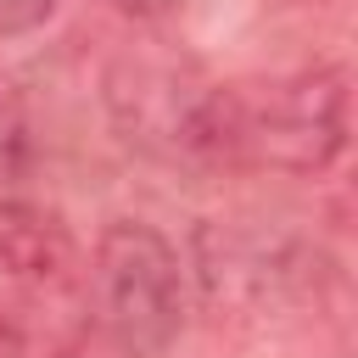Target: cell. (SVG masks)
Instances as JSON below:
<instances>
[{"label": "cell", "instance_id": "8", "mask_svg": "<svg viewBox=\"0 0 358 358\" xmlns=\"http://www.w3.org/2000/svg\"><path fill=\"white\" fill-rule=\"evenodd\" d=\"M117 17H129V22H173L190 0H106Z\"/></svg>", "mask_w": 358, "mask_h": 358}, {"label": "cell", "instance_id": "4", "mask_svg": "<svg viewBox=\"0 0 358 358\" xmlns=\"http://www.w3.org/2000/svg\"><path fill=\"white\" fill-rule=\"evenodd\" d=\"M129 140L168 162L229 168V84L173 62H123L106 90Z\"/></svg>", "mask_w": 358, "mask_h": 358}, {"label": "cell", "instance_id": "7", "mask_svg": "<svg viewBox=\"0 0 358 358\" xmlns=\"http://www.w3.org/2000/svg\"><path fill=\"white\" fill-rule=\"evenodd\" d=\"M17 162H22V117H17L11 95L0 90V185L17 173Z\"/></svg>", "mask_w": 358, "mask_h": 358}, {"label": "cell", "instance_id": "5", "mask_svg": "<svg viewBox=\"0 0 358 358\" xmlns=\"http://www.w3.org/2000/svg\"><path fill=\"white\" fill-rule=\"evenodd\" d=\"M324 263L308 257L296 241H268L257 229H207L201 235V291L229 308H280L291 296H319Z\"/></svg>", "mask_w": 358, "mask_h": 358}, {"label": "cell", "instance_id": "2", "mask_svg": "<svg viewBox=\"0 0 358 358\" xmlns=\"http://www.w3.org/2000/svg\"><path fill=\"white\" fill-rule=\"evenodd\" d=\"M84 268L73 229L34 201L0 196V330L22 358H73L84 341Z\"/></svg>", "mask_w": 358, "mask_h": 358}, {"label": "cell", "instance_id": "1", "mask_svg": "<svg viewBox=\"0 0 358 358\" xmlns=\"http://www.w3.org/2000/svg\"><path fill=\"white\" fill-rule=\"evenodd\" d=\"M190 313V274L179 246L140 224L112 218L84 268V341L95 358H162Z\"/></svg>", "mask_w": 358, "mask_h": 358}, {"label": "cell", "instance_id": "6", "mask_svg": "<svg viewBox=\"0 0 358 358\" xmlns=\"http://www.w3.org/2000/svg\"><path fill=\"white\" fill-rule=\"evenodd\" d=\"M62 0H0V45L6 39H22V34H39L50 17H56Z\"/></svg>", "mask_w": 358, "mask_h": 358}, {"label": "cell", "instance_id": "9", "mask_svg": "<svg viewBox=\"0 0 358 358\" xmlns=\"http://www.w3.org/2000/svg\"><path fill=\"white\" fill-rule=\"evenodd\" d=\"M0 358H22V352H17V341H11L6 330H0Z\"/></svg>", "mask_w": 358, "mask_h": 358}, {"label": "cell", "instance_id": "3", "mask_svg": "<svg viewBox=\"0 0 358 358\" xmlns=\"http://www.w3.org/2000/svg\"><path fill=\"white\" fill-rule=\"evenodd\" d=\"M352 134V78L341 62L268 84H229V162L324 173Z\"/></svg>", "mask_w": 358, "mask_h": 358}]
</instances>
